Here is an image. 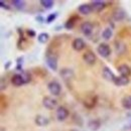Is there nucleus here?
Here are the masks:
<instances>
[{"label": "nucleus", "mask_w": 131, "mask_h": 131, "mask_svg": "<svg viewBox=\"0 0 131 131\" xmlns=\"http://www.w3.org/2000/svg\"><path fill=\"white\" fill-rule=\"evenodd\" d=\"M121 104L124 109L130 110L131 109V96H124L121 100Z\"/></svg>", "instance_id": "21"}, {"label": "nucleus", "mask_w": 131, "mask_h": 131, "mask_svg": "<svg viewBox=\"0 0 131 131\" xmlns=\"http://www.w3.org/2000/svg\"><path fill=\"white\" fill-rule=\"evenodd\" d=\"M11 83L13 84V86L15 87H21L22 85H24V81L22 79L21 74H14L11 77Z\"/></svg>", "instance_id": "19"}, {"label": "nucleus", "mask_w": 131, "mask_h": 131, "mask_svg": "<svg viewBox=\"0 0 131 131\" xmlns=\"http://www.w3.org/2000/svg\"><path fill=\"white\" fill-rule=\"evenodd\" d=\"M42 105L49 110H52L58 106V101L50 96H47L42 99Z\"/></svg>", "instance_id": "5"}, {"label": "nucleus", "mask_w": 131, "mask_h": 131, "mask_svg": "<svg viewBox=\"0 0 131 131\" xmlns=\"http://www.w3.org/2000/svg\"><path fill=\"white\" fill-rule=\"evenodd\" d=\"M40 5L43 7V8H46V9H50V8H52L53 7V5H54V2L52 1V0H40Z\"/></svg>", "instance_id": "25"}, {"label": "nucleus", "mask_w": 131, "mask_h": 131, "mask_svg": "<svg viewBox=\"0 0 131 131\" xmlns=\"http://www.w3.org/2000/svg\"><path fill=\"white\" fill-rule=\"evenodd\" d=\"M34 122L37 126L45 127V126H48L49 124V119L48 117L43 116V115H36L35 118H34Z\"/></svg>", "instance_id": "13"}, {"label": "nucleus", "mask_w": 131, "mask_h": 131, "mask_svg": "<svg viewBox=\"0 0 131 131\" xmlns=\"http://www.w3.org/2000/svg\"><path fill=\"white\" fill-rule=\"evenodd\" d=\"M11 4L13 5V7H15L17 10H22L25 7V2L23 0H12Z\"/></svg>", "instance_id": "22"}, {"label": "nucleus", "mask_w": 131, "mask_h": 131, "mask_svg": "<svg viewBox=\"0 0 131 131\" xmlns=\"http://www.w3.org/2000/svg\"><path fill=\"white\" fill-rule=\"evenodd\" d=\"M93 29H94V25L90 21H85L81 24V31L86 36H90L93 32Z\"/></svg>", "instance_id": "8"}, {"label": "nucleus", "mask_w": 131, "mask_h": 131, "mask_svg": "<svg viewBox=\"0 0 131 131\" xmlns=\"http://www.w3.org/2000/svg\"><path fill=\"white\" fill-rule=\"evenodd\" d=\"M83 60L85 61L86 64L92 66L96 63V54L93 52V51H86L84 54H83Z\"/></svg>", "instance_id": "10"}, {"label": "nucleus", "mask_w": 131, "mask_h": 131, "mask_svg": "<svg viewBox=\"0 0 131 131\" xmlns=\"http://www.w3.org/2000/svg\"><path fill=\"white\" fill-rule=\"evenodd\" d=\"M22 64H23V57H19L16 60V67H15V70L17 72H23L22 70Z\"/></svg>", "instance_id": "28"}, {"label": "nucleus", "mask_w": 131, "mask_h": 131, "mask_svg": "<svg viewBox=\"0 0 131 131\" xmlns=\"http://www.w3.org/2000/svg\"><path fill=\"white\" fill-rule=\"evenodd\" d=\"M102 76H103V78H104L106 81H109V82H114L115 78H116L115 74L111 71V69L108 68V67H105V68L103 69V71H102Z\"/></svg>", "instance_id": "12"}, {"label": "nucleus", "mask_w": 131, "mask_h": 131, "mask_svg": "<svg viewBox=\"0 0 131 131\" xmlns=\"http://www.w3.org/2000/svg\"><path fill=\"white\" fill-rule=\"evenodd\" d=\"M7 80H6V78L5 77H2L1 78V87H0V89H1V91H4L6 88H7Z\"/></svg>", "instance_id": "32"}, {"label": "nucleus", "mask_w": 131, "mask_h": 131, "mask_svg": "<svg viewBox=\"0 0 131 131\" xmlns=\"http://www.w3.org/2000/svg\"><path fill=\"white\" fill-rule=\"evenodd\" d=\"M112 17L115 21H122L126 17V11L121 7H117L112 12Z\"/></svg>", "instance_id": "6"}, {"label": "nucleus", "mask_w": 131, "mask_h": 131, "mask_svg": "<svg viewBox=\"0 0 131 131\" xmlns=\"http://www.w3.org/2000/svg\"><path fill=\"white\" fill-rule=\"evenodd\" d=\"M35 19H36V21H38L39 23H42V22H45V21H46V19H45L42 16H40V15L36 16V17H35Z\"/></svg>", "instance_id": "34"}, {"label": "nucleus", "mask_w": 131, "mask_h": 131, "mask_svg": "<svg viewBox=\"0 0 131 131\" xmlns=\"http://www.w3.org/2000/svg\"><path fill=\"white\" fill-rule=\"evenodd\" d=\"M26 33H27V35H28L29 37H34V36L36 35V33H35V31H34L33 29H31V28L27 29V31H26Z\"/></svg>", "instance_id": "33"}, {"label": "nucleus", "mask_w": 131, "mask_h": 131, "mask_svg": "<svg viewBox=\"0 0 131 131\" xmlns=\"http://www.w3.org/2000/svg\"><path fill=\"white\" fill-rule=\"evenodd\" d=\"M70 131H78V130H76V129H71Z\"/></svg>", "instance_id": "37"}, {"label": "nucleus", "mask_w": 131, "mask_h": 131, "mask_svg": "<svg viewBox=\"0 0 131 131\" xmlns=\"http://www.w3.org/2000/svg\"><path fill=\"white\" fill-rule=\"evenodd\" d=\"M73 121H74V123L75 124H77L78 126H83V124H84V122H83V119L81 118V116L80 115H78L77 113H75V114L73 115Z\"/></svg>", "instance_id": "27"}, {"label": "nucleus", "mask_w": 131, "mask_h": 131, "mask_svg": "<svg viewBox=\"0 0 131 131\" xmlns=\"http://www.w3.org/2000/svg\"><path fill=\"white\" fill-rule=\"evenodd\" d=\"M10 65H11V62H10V61H8V62L6 63V65L4 66L5 70H8V69H9V67H10Z\"/></svg>", "instance_id": "35"}, {"label": "nucleus", "mask_w": 131, "mask_h": 131, "mask_svg": "<svg viewBox=\"0 0 131 131\" xmlns=\"http://www.w3.org/2000/svg\"><path fill=\"white\" fill-rule=\"evenodd\" d=\"M79 19V17L77 16V15H74V16L70 17L67 21H66L65 23V28L66 29H69V30H71V29H73L74 27H75V24H76V21Z\"/></svg>", "instance_id": "20"}, {"label": "nucleus", "mask_w": 131, "mask_h": 131, "mask_svg": "<svg viewBox=\"0 0 131 131\" xmlns=\"http://www.w3.org/2000/svg\"><path fill=\"white\" fill-rule=\"evenodd\" d=\"M102 123H101V120L100 119H92L88 122V127L90 128V130L92 131H97L100 129Z\"/></svg>", "instance_id": "18"}, {"label": "nucleus", "mask_w": 131, "mask_h": 131, "mask_svg": "<svg viewBox=\"0 0 131 131\" xmlns=\"http://www.w3.org/2000/svg\"><path fill=\"white\" fill-rule=\"evenodd\" d=\"M0 7L3 8V9H5V10H9L11 8V6L8 4V2L7 1H4V0H1L0 1Z\"/></svg>", "instance_id": "31"}, {"label": "nucleus", "mask_w": 131, "mask_h": 131, "mask_svg": "<svg viewBox=\"0 0 131 131\" xmlns=\"http://www.w3.org/2000/svg\"><path fill=\"white\" fill-rule=\"evenodd\" d=\"M48 89L49 93L53 96H59L62 92V86L58 81H51L48 84Z\"/></svg>", "instance_id": "3"}, {"label": "nucleus", "mask_w": 131, "mask_h": 131, "mask_svg": "<svg viewBox=\"0 0 131 131\" xmlns=\"http://www.w3.org/2000/svg\"><path fill=\"white\" fill-rule=\"evenodd\" d=\"M58 17V12H53V13H50L48 15V17L46 18V22L47 23H51V22H53L54 20H56V18Z\"/></svg>", "instance_id": "29"}, {"label": "nucleus", "mask_w": 131, "mask_h": 131, "mask_svg": "<svg viewBox=\"0 0 131 131\" xmlns=\"http://www.w3.org/2000/svg\"><path fill=\"white\" fill-rule=\"evenodd\" d=\"M98 102V96L97 95H93V96H89L84 100V106L88 109H92L96 106Z\"/></svg>", "instance_id": "9"}, {"label": "nucleus", "mask_w": 131, "mask_h": 131, "mask_svg": "<svg viewBox=\"0 0 131 131\" xmlns=\"http://www.w3.org/2000/svg\"><path fill=\"white\" fill-rule=\"evenodd\" d=\"M78 11L83 15H89L90 13L93 12V9H92L91 4H81L78 7Z\"/></svg>", "instance_id": "17"}, {"label": "nucleus", "mask_w": 131, "mask_h": 131, "mask_svg": "<svg viewBox=\"0 0 131 131\" xmlns=\"http://www.w3.org/2000/svg\"><path fill=\"white\" fill-rule=\"evenodd\" d=\"M125 129H129V130H131V125H130V126H129V127H126Z\"/></svg>", "instance_id": "36"}, {"label": "nucleus", "mask_w": 131, "mask_h": 131, "mask_svg": "<svg viewBox=\"0 0 131 131\" xmlns=\"http://www.w3.org/2000/svg\"><path fill=\"white\" fill-rule=\"evenodd\" d=\"M72 48L77 51H81L86 48V42L84 41V39L80 38V37L75 38L72 42Z\"/></svg>", "instance_id": "14"}, {"label": "nucleus", "mask_w": 131, "mask_h": 131, "mask_svg": "<svg viewBox=\"0 0 131 131\" xmlns=\"http://www.w3.org/2000/svg\"><path fill=\"white\" fill-rule=\"evenodd\" d=\"M91 6L93 11L95 12H101L103 9H105V7L107 6V3L105 1H100V0H95L91 2Z\"/></svg>", "instance_id": "11"}, {"label": "nucleus", "mask_w": 131, "mask_h": 131, "mask_svg": "<svg viewBox=\"0 0 131 131\" xmlns=\"http://www.w3.org/2000/svg\"><path fill=\"white\" fill-rule=\"evenodd\" d=\"M46 62H47V65L49 69L53 72L58 71V56L56 53H53V51H50L49 49L47 50V53H46Z\"/></svg>", "instance_id": "2"}, {"label": "nucleus", "mask_w": 131, "mask_h": 131, "mask_svg": "<svg viewBox=\"0 0 131 131\" xmlns=\"http://www.w3.org/2000/svg\"><path fill=\"white\" fill-rule=\"evenodd\" d=\"M56 115H57V119L59 121H65L66 119L69 117L70 112H69V110L66 107H64V106H59L58 109H57Z\"/></svg>", "instance_id": "7"}, {"label": "nucleus", "mask_w": 131, "mask_h": 131, "mask_svg": "<svg viewBox=\"0 0 131 131\" xmlns=\"http://www.w3.org/2000/svg\"><path fill=\"white\" fill-rule=\"evenodd\" d=\"M21 76H22V79H23V81H24V84H28V83L31 81V75H30L29 72L23 71V72L21 73Z\"/></svg>", "instance_id": "26"}, {"label": "nucleus", "mask_w": 131, "mask_h": 131, "mask_svg": "<svg viewBox=\"0 0 131 131\" xmlns=\"http://www.w3.org/2000/svg\"><path fill=\"white\" fill-rule=\"evenodd\" d=\"M113 83H114L116 86H118V87H123V86H126V85H128V84L130 83V79L127 78V77L118 76V77L115 78V80Z\"/></svg>", "instance_id": "16"}, {"label": "nucleus", "mask_w": 131, "mask_h": 131, "mask_svg": "<svg viewBox=\"0 0 131 131\" xmlns=\"http://www.w3.org/2000/svg\"><path fill=\"white\" fill-rule=\"evenodd\" d=\"M17 32L19 34V40H18V42H17V46L19 47V46H20V42L24 41V36H23V30H22V28L18 27V28H17Z\"/></svg>", "instance_id": "30"}, {"label": "nucleus", "mask_w": 131, "mask_h": 131, "mask_svg": "<svg viewBox=\"0 0 131 131\" xmlns=\"http://www.w3.org/2000/svg\"><path fill=\"white\" fill-rule=\"evenodd\" d=\"M97 52L102 58H108L111 54V49L107 43H100L97 47Z\"/></svg>", "instance_id": "4"}, {"label": "nucleus", "mask_w": 131, "mask_h": 131, "mask_svg": "<svg viewBox=\"0 0 131 131\" xmlns=\"http://www.w3.org/2000/svg\"><path fill=\"white\" fill-rule=\"evenodd\" d=\"M118 72H119L120 76L129 78V76H131V67H129L126 64H122L118 67Z\"/></svg>", "instance_id": "15"}, {"label": "nucleus", "mask_w": 131, "mask_h": 131, "mask_svg": "<svg viewBox=\"0 0 131 131\" xmlns=\"http://www.w3.org/2000/svg\"><path fill=\"white\" fill-rule=\"evenodd\" d=\"M37 40L40 43H47L49 40V34L47 32H41L37 35Z\"/></svg>", "instance_id": "23"}, {"label": "nucleus", "mask_w": 131, "mask_h": 131, "mask_svg": "<svg viewBox=\"0 0 131 131\" xmlns=\"http://www.w3.org/2000/svg\"><path fill=\"white\" fill-rule=\"evenodd\" d=\"M112 35H113V30H112L111 27L105 28V29L103 30V32H102V37H103L104 39H106V40L110 39V38L112 37Z\"/></svg>", "instance_id": "24"}, {"label": "nucleus", "mask_w": 131, "mask_h": 131, "mask_svg": "<svg viewBox=\"0 0 131 131\" xmlns=\"http://www.w3.org/2000/svg\"><path fill=\"white\" fill-rule=\"evenodd\" d=\"M60 76L62 77L63 81L68 85V87L70 88V86L72 85V82L75 80V73L72 69L70 68H63L60 71Z\"/></svg>", "instance_id": "1"}]
</instances>
